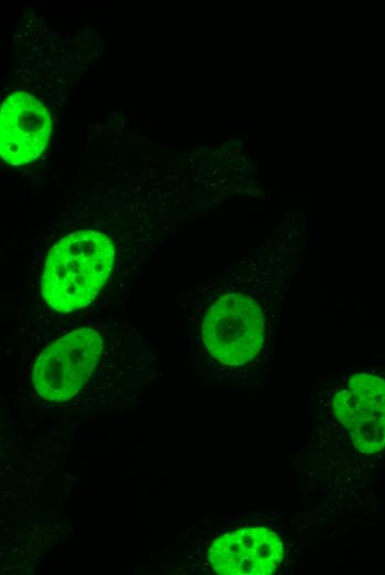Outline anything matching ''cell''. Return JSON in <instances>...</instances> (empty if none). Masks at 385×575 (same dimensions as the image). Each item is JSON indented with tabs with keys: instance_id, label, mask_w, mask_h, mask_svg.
Returning a JSON list of instances; mask_svg holds the SVG:
<instances>
[{
	"instance_id": "1",
	"label": "cell",
	"mask_w": 385,
	"mask_h": 575,
	"mask_svg": "<svg viewBox=\"0 0 385 575\" xmlns=\"http://www.w3.org/2000/svg\"><path fill=\"white\" fill-rule=\"evenodd\" d=\"M114 248L111 240L93 231L74 232L50 251L42 276V295L60 312L90 304L111 273Z\"/></svg>"
},
{
	"instance_id": "3",
	"label": "cell",
	"mask_w": 385,
	"mask_h": 575,
	"mask_svg": "<svg viewBox=\"0 0 385 575\" xmlns=\"http://www.w3.org/2000/svg\"><path fill=\"white\" fill-rule=\"evenodd\" d=\"M102 348L101 336L90 327L71 332L46 346L32 373L38 394L46 400L72 398L90 378Z\"/></svg>"
},
{
	"instance_id": "2",
	"label": "cell",
	"mask_w": 385,
	"mask_h": 575,
	"mask_svg": "<svg viewBox=\"0 0 385 575\" xmlns=\"http://www.w3.org/2000/svg\"><path fill=\"white\" fill-rule=\"evenodd\" d=\"M202 342L220 363L240 366L251 360L264 341L263 312L252 297L230 293L207 311L201 325Z\"/></svg>"
},
{
	"instance_id": "5",
	"label": "cell",
	"mask_w": 385,
	"mask_h": 575,
	"mask_svg": "<svg viewBox=\"0 0 385 575\" xmlns=\"http://www.w3.org/2000/svg\"><path fill=\"white\" fill-rule=\"evenodd\" d=\"M51 132L46 108L32 95L15 92L2 103L0 153L11 165L34 160L45 148Z\"/></svg>"
},
{
	"instance_id": "6",
	"label": "cell",
	"mask_w": 385,
	"mask_h": 575,
	"mask_svg": "<svg viewBox=\"0 0 385 575\" xmlns=\"http://www.w3.org/2000/svg\"><path fill=\"white\" fill-rule=\"evenodd\" d=\"M283 556L278 535L263 526L244 527L216 539L209 562L221 575H269Z\"/></svg>"
},
{
	"instance_id": "4",
	"label": "cell",
	"mask_w": 385,
	"mask_h": 575,
	"mask_svg": "<svg viewBox=\"0 0 385 575\" xmlns=\"http://www.w3.org/2000/svg\"><path fill=\"white\" fill-rule=\"evenodd\" d=\"M333 410L363 453L385 448V379L372 374H356L333 398Z\"/></svg>"
}]
</instances>
